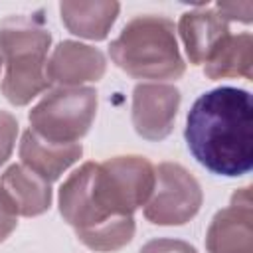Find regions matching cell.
<instances>
[{
    "label": "cell",
    "mask_w": 253,
    "mask_h": 253,
    "mask_svg": "<svg viewBox=\"0 0 253 253\" xmlns=\"http://www.w3.org/2000/svg\"><path fill=\"white\" fill-rule=\"evenodd\" d=\"M154 166L144 156L85 162L59 188V213L83 245L117 251L134 235L132 213L154 190Z\"/></svg>",
    "instance_id": "obj_1"
},
{
    "label": "cell",
    "mask_w": 253,
    "mask_h": 253,
    "mask_svg": "<svg viewBox=\"0 0 253 253\" xmlns=\"http://www.w3.org/2000/svg\"><path fill=\"white\" fill-rule=\"evenodd\" d=\"M184 138L192 156L217 176L237 178L253 168V105L239 87L200 95L186 119Z\"/></svg>",
    "instance_id": "obj_2"
},
{
    "label": "cell",
    "mask_w": 253,
    "mask_h": 253,
    "mask_svg": "<svg viewBox=\"0 0 253 253\" xmlns=\"http://www.w3.org/2000/svg\"><path fill=\"white\" fill-rule=\"evenodd\" d=\"M49 43L51 34L45 28L42 10L2 20L0 59L6 71L0 89L12 105L24 107L49 87L45 77Z\"/></svg>",
    "instance_id": "obj_3"
},
{
    "label": "cell",
    "mask_w": 253,
    "mask_h": 253,
    "mask_svg": "<svg viewBox=\"0 0 253 253\" xmlns=\"http://www.w3.org/2000/svg\"><path fill=\"white\" fill-rule=\"evenodd\" d=\"M109 55L134 79H180L186 63L176 42L174 22L164 16H136L111 42Z\"/></svg>",
    "instance_id": "obj_4"
},
{
    "label": "cell",
    "mask_w": 253,
    "mask_h": 253,
    "mask_svg": "<svg viewBox=\"0 0 253 253\" xmlns=\"http://www.w3.org/2000/svg\"><path fill=\"white\" fill-rule=\"evenodd\" d=\"M97 115L93 87H57L30 111V130L55 144H75L87 134Z\"/></svg>",
    "instance_id": "obj_5"
},
{
    "label": "cell",
    "mask_w": 253,
    "mask_h": 253,
    "mask_svg": "<svg viewBox=\"0 0 253 253\" xmlns=\"http://www.w3.org/2000/svg\"><path fill=\"white\" fill-rule=\"evenodd\" d=\"M154 190L144 204V217L154 225H182L202 206L198 180L176 162H162L154 168Z\"/></svg>",
    "instance_id": "obj_6"
},
{
    "label": "cell",
    "mask_w": 253,
    "mask_h": 253,
    "mask_svg": "<svg viewBox=\"0 0 253 253\" xmlns=\"http://www.w3.org/2000/svg\"><path fill=\"white\" fill-rule=\"evenodd\" d=\"M180 91L168 83H138L132 91V126L146 140H162L172 132L180 107Z\"/></svg>",
    "instance_id": "obj_7"
},
{
    "label": "cell",
    "mask_w": 253,
    "mask_h": 253,
    "mask_svg": "<svg viewBox=\"0 0 253 253\" xmlns=\"http://www.w3.org/2000/svg\"><path fill=\"white\" fill-rule=\"evenodd\" d=\"M251 188L237 190L231 204L219 210L206 233L210 253H253V210Z\"/></svg>",
    "instance_id": "obj_8"
},
{
    "label": "cell",
    "mask_w": 253,
    "mask_h": 253,
    "mask_svg": "<svg viewBox=\"0 0 253 253\" xmlns=\"http://www.w3.org/2000/svg\"><path fill=\"white\" fill-rule=\"evenodd\" d=\"M105 69V55L97 47L65 40L53 47L45 63V77L61 87H81L85 81H99Z\"/></svg>",
    "instance_id": "obj_9"
},
{
    "label": "cell",
    "mask_w": 253,
    "mask_h": 253,
    "mask_svg": "<svg viewBox=\"0 0 253 253\" xmlns=\"http://www.w3.org/2000/svg\"><path fill=\"white\" fill-rule=\"evenodd\" d=\"M178 32L182 36L188 59L194 65L206 63L229 38L227 20H223L215 8L206 6L184 12L178 22Z\"/></svg>",
    "instance_id": "obj_10"
},
{
    "label": "cell",
    "mask_w": 253,
    "mask_h": 253,
    "mask_svg": "<svg viewBox=\"0 0 253 253\" xmlns=\"http://www.w3.org/2000/svg\"><path fill=\"white\" fill-rule=\"evenodd\" d=\"M83 154L81 142L75 144H55L40 138L30 128L22 134L20 140V158L22 164L43 178L45 182H55L71 164H75Z\"/></svg>",
    "instance_id": "obj_11"
},
{
    "label": "cell",
    "mask_w": 253,
    "mask_h": 253,
    "mask_svg": "<svg viewBox=\"0 0 253 253\" xmlns=\"http://www.w3.org/2000/svg\"><path fill=\"white\" fill-rule=\"evenodd\" d=\"M0 186L12 200L18 215L34 217L49 210L51 186L24 164H12L0 178Z\"/></svg>",
    "instance_id": "obj_12"
},
{
    "label": "cell",
    "mask_w": 253,
    "mask_h": 253,
    "mask_svg": "<svg viewBox=\"0 0 253 253\" xmlns=\"http://www.w3.org/2000/svg\"><path fill=\"white\" fill-rule=\"evenodd\" d=\"M119 2H61L59 14L65 28L87 40H105L119 16Z\"/></svg>",
    "instance_id": "obj_13"
},
{
    "label": "cell",
    "mask_w": 253,
    "mask_h": 253,
    "mask_svg": "<svg viewBox=\"0 0 253 253\" xmlns=\"http://www.w3.org/2000/svg\"><path fill=\"white\" fill-rule=\"evenodd\" d=\"M253 65V38L251 34L229 36L217 51L204 63V73L210 79L243 77L251 79Z\"/></svg>",
    "instance_id": "obj_14"
},
{
    "label": "cell",
    "mask_w": 253,
    "mask_h": 253,
    "mask_svg": "<svg viewBox=\"0 0 253 253\" xmlns=\"http://www.w3.org/2000/svg\"><path fill=\"white\" fill-rule=\"evenodd\" d=\"M18 136V121L14 115L0 111V166L10 158Z\"/></svg>",
    "instance_id": "obj_15"
},
{
    "label": "cell",
    "mask_w": 253,
    "mask_h": 253,
    "mask_svg": "<svg viewBox=\"0 0 253 253\" xmlns=\"http://www.w3.org/2000/svg\"><path fill=\"white\" fill-rule=\"evenodd\" d=\"M138 253H196V249L182 239L158 237V239H150L148 243H144Z\"/></svg>",
    "instance_id": "obj_16"
},
{
    "label": "cell",
    "mask_w": 253,
    "mask_h": 253,
    "mask_svg": "<svg viewBox=\"0 0 253 253\" xmlns=\"http://www.w3.org/2000/svg\"><path fill=\"white\" fill-rule=\"evenodd\" d=\"M16 225H18V211L12 200L8 198V194L4 192V188L0 186V243L16 229Z\"/></svg>",
    "instance_id": "obj_17"
},
{
    "label": "cell",
    "mask_w": 253,
    "mask_h": 253,
    "mask_svg": "<svg viewBox=\"0 0 253 253\" xmlns=\"http://www.w3.org/2000/svg\"><path fill=\"white\" fill-rule=\"evenodd\" d=\"M215 10L223 20L251 22L253 20V2H217Z\"/></svg>",
    "instance_id": "obj_18"
},
{
    "label": "cell",
    "mask_w": 253,
    "mask_h": 253,
    "mask_svg": "<svg viewBox=\"0 0 253 253\" xmlns=\"http://www.w3.org/2000/svg\"><path fill=\"white\" fill-rule=\"evenodd\" d=\"M0 67H2V59H0Z\"/></svg>",
    "instance_id": "obj_19"
}]
</instances>
